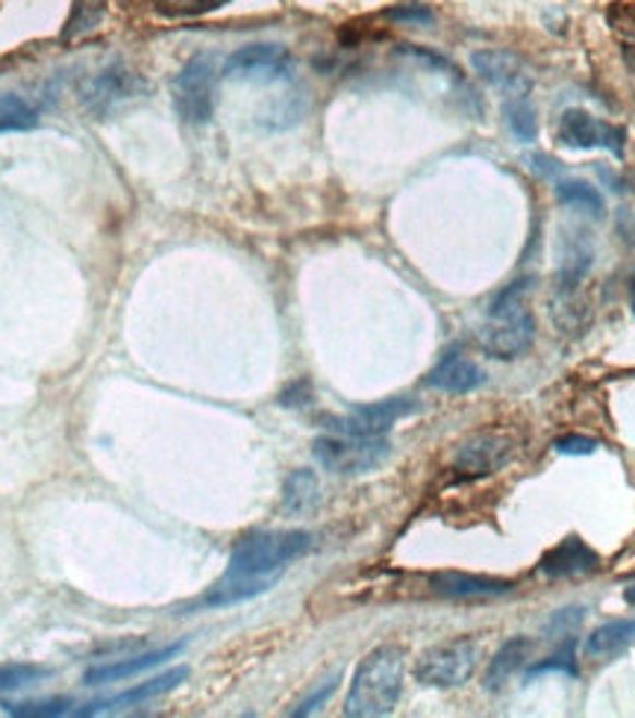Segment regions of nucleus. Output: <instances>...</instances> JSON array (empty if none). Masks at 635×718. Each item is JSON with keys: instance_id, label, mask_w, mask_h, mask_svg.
Returning <instances> with one entry per match:
<instances>
[{"instance_id": "1", "label": "nucleus", "mask_w": 635, "mask_h": 718, "mask_svg": "<svg viewBox=\"0 0 635 718\" xmlns=\"http://www.w3.org/2000/svg\"><path fill=\"white\" fill-rule=\"evenodd\" d=\"M312 548L307 530H256L232 548L230 565L221 581L203 598L206 607H230L268 593L286 572V565L300 560Z\"/></svg>"}, {"instance_id": "2", "label": "nucleus", "mask_w": 635, "mask_h": 718, "mask_svg": "<svg viewBox=\"0 0 635 718\" xmlns=\"http://www.w3.org/2000/svg\"><path fill=\"white\" fill-rule=\"evenodd\" d=\"M404 650L395 645H383L359 662L350 692L345 701V716L350 718H380L388 716L404 692Z\"/></svg>"}, {"instance_id": "3", "label": "nucleus", "mask_w": 635, "mask_h": 718, "mask_svg": "<svg viewBox=\"0 0 635 718\" xmlns=\"http://www.w3.org/2000/svg\"><path fill=\"white\" fill-rule=\"evenodd\" d=\"M529 289H532V277H524V280L512 283L510 289H503L491 303L489 321L480 331V345L489 357L515 359L532 348L536 319L524 303Z\"/></svg>"}, {"instance_id": "4", "label": "nucleus", "mask_w": 635, "mask_h": 718, "mask_svg": "<svg viewBox=\"0 0 635 718\" xmlns=\"http://www.w3.org/2000/svg\"><path fill=\"white\" fill-rule=\"evenodd\" d=\"M312 454L321 466L342 477H357L374 471L388 459L392 445L383 436H347V433H330L315 439Z\"/></svg>"}, {"instance_id": "5", "label": "nucleus", "mask_w": 635, "mask_h": 718, "mask_svg": "<svg viewBox=\"0 0 635 718\" xmlns=\"http://www.w3.org/2000/svg\"><path fill=\"white\" fill-rule=\"evenodd\" d=\"M480 660V648L471 639H453L423 650L415 662V680L433 690H453L468 683Z\"/></svg>"}, {"instance_id": "6", "label": "nucleus", "mask_w": 635, "mask_h": 718, "mask_svg": "<svg viewBox=\"0 0 635 718\" xmlns=\"http://www.w3.org/2000/svg\"><path fill=\"white\" fill-rule=\"evenodd\" d=\"M171 97L185 124H206L215 112V59L206 53L189 59L173 77Z\"/></svg>"}, {"instance_id": "7", "label": "nucleus", "mask_w": 635, "mask_h": 718, "mask_svg": "<svg viewBox=\"0 0 635 718\" xmlns=\"http://www.w3.org/2000/svg\"><path fill=\"white\" fill-rule=\"evenodd\" d=\"M515 454L518 442L506 433H477L456 447L453 468L465 477H489L510 466Z\"/></svg>"}, {"instance_id": "8", "label": "nucleus", "mask_w": 635, "mask_h": 718, "mask_svg": "<svg viewBox=\"0 0 635 718\" xmlns=\"http://www.w3.org/2000/svg\"><path fill=\"white\" fill-rule=\"evenodd\" d=\"M556 139L565 147H574V151H591V147H603L609 154L624 156L626 147V133L621 127L607 124L600 121L586 109H568L562 112L556 127Z\"/></svg>"}, {"instance_id": "9", "label": "nucleus", "mask_w": 635, "mask_h": 718, "mask_svg": "<svg viewBox=\"0 0 635 718\" xmlns=\"http://www.w3.org/2000/svg\"><path fill=\"white\" fill-rule=\"evenodd\" d=\"M142 80L135 77L127 65H109V69L97 71L95 77L86 80L83 86V107L97 118H106L109 112H116L121 104H127L130 97L139 95Z\"/></svg>"}, {"instance_id": "10", "label": "nucleus", "mask_w": 635, "mask_h": 718, "mask_svg": "<svg viewBox=\"0 0 635 718\" xmlns=\"http://www.w3.org/2000/svg\"><path fill=\"white\" fill-rule=\"evenodd\" d=\"M291 53L283 45H244L224 62V74L230 80H253V83H271L289 74Z\"/></svg>"}, {"instance_id": "11", "label": "nucleus", "mask_w": 635, "mask_h": 718, "mask_svg": "<svg viewBox=\"0 0 635 718\" xmlns=\"http://www.w3.org/2000/svg\"><path fill=\"white\" fill-rule=\"evenodd\" d=\"M418 412V404L412 398H388L380 404L357 407L347 418H330L333 433H347V436H383L388 428L400 418Z\"/></svg>"}, {"instance_id": "12", "label": "nucleus", "mask_w": 635, "mask_h": 718, "mask_svg": "<svg viewBox=\"0 0 635 718\" xmlns=\"http://www.w3.org/2000/svg\"><path fill=\"white\" fill-rule=\"evenodd\" d=\"M471 69L477 77L506 95H527L532 86V69L510 50H477L471 57Z\"/></svg>"}, {"instance_id": "13", "label": "nucleus", "mask_w": 635, "mask_h": 718, "mask_svg": "<svg viewBox=\"0 0 635 718\" xmlns=\"http://www.w3.org/2000/svg\"><path fill=\"white\" fill-rule=\"evenodd\" d=\"M189 678V669H171L159 674V678H151L145 683H139L133 690L121 692L116 698L95 701V704H86V707L77 709V716H97V713H116V709L135 707V704H145V701H154L159 695H168L171 690H177L183 680Z\"/></svg>"}, {"instance_id": "14", "label": "nucleus", "mask_w": 635, "mask_h": 718, "mask_svg": "<svg viewBox=\"0 0 635 718\" xmlns=\"http://www.w3.org/2000/svg\"><path fill=\"white\" fill-rule=\"evenodd\" d=\"M597 565H600L597 551H591L579 536H568L565 542H559L541 557L539 572L544 577H583L597 572Z\"/></svg>"}, {"instance_id": "15", "label": "nucleus", "mask_w": 635, "mask_h": 718, "mask_svg": "<svg viewBox=\"0 0 635 718\" xmlns=\"http://www.w3.org/2000/svg\"><path fill=\"white\" fill-rule=\"evenodd\" d=\"M435 595L442 598H501L510 595L515 586L510 581H498V577H482V574H463V572H442L430 577Z\"/></svg>"}, {"instance_id": "16", "label": "nucleus", "mask_w": 635, "mask_h": 718, "mask_svg": "<svg viewBox=\"0 0 635 718\" xmlns=\"http://www.w3.org/2000/svg\"><path fill=\"white\" fill-rule=\"evenodd\" d=\"M427 383L439 392H447V395H468L474 388H480L486 383V374L482 369L474 362V359L463 357V354H447V357L430 371Z\"/></svg>"}, {"instance_id": "17", "label": "nucleus", "mask_w": 635, "mask_h": 718, "mask_svg": "<svg viewBox=\"0 0 635 718\" xmlns=\"http://www.w3.org/2000/svg\"><path fill=\"white\" fill-rule=\"evenodd\" d=\"M180 650H183V645H168V648L151 650V654H142V657H130V660H118V662H109V666H97V669L86 671V683H92V686H100V683H118V680L135 678V674H142V671L163 666L165 660L177 657Z\"/></svg>"}, {"instance_id": "18", "label": "nucleus", "mask_w": 635, "mask_h": 718, "mask_svg": "<svg viewBox=\"0 0 635 718\" xmlns=\"http://www.w3.org/2000/svg\"><path fill=\"white\" fill-rule=\"evenodd\" d=\"M529 650H532V642L524 639V636H515V639L503 642L501 650L491 657L489 669H486V674H482V683H486V690L494 692L501 690L503 683L515 674V671L527 662Z\"/></svg>"}, {"instance_id": "19", "label": "nucleus", "mask_w": 635, "mask_h": 718, "mask_svg": "<svg viewBox=\"0 0 635 718\" xmlns=\"http://www.w3.org/2000/svg\"><path fill=\"white\" fill-rule=\"evenodd\" d=\"M635 642V619H618V622L600 624L586 639V654L591 660L615 657Z\"/></svg>"}, {"instance_id": "20", "label": "nucleus", "mask_w": 635, "mask_h": 718, "mask_svg": "<svg viewBox=\"0 0 635 718\" xmlns=\"http://www.w3.org/2000/svg\"><path fill=\"white\" fill-rule=\"evenodd\" d=\"M317 504V477L309 468H298L286 477L283 486V510L289 515H303Z\"/></svg>"}, {"instance_id": "21", "label": "nucleus", "mask_w": 635, "mask_h": 718, "mask_svg": "<svg viewBox=\"0 0 635 718\" xmlns=\"http://www.w3.org/2000/svg\"><path fill=\"white\" fill-rule=\"evenodd\" d=\"M501 112L512 136L524 142V145L536 142V136H539V118H536V109H532L527 95H512L510 100H503Z\"/></svg>"}, {"instance_id": "22", "label": "nucleus", "mask_w": 635, "mask_h": 718, "mask_svg": "<svg viewBox=\"0 0 635 718\" xmlns=\"http://www.w3.org/2000/svg\"><path fill=\"white\" fill-rule=\"evenodd\" d=\"M556 198L562 206L583 210V213L595 215V218H603V213H607L603 194L597 192L591 183H586V180H559Z\"/></svg>"}, {"instance_id": "23", "label": "nucleus", "mask_w": 635, "mask_h": 718, "mask_svg": "<svg viewBox=\"0 0 635 718\" xmlns=\"http://www.w3.org/2000/svg\"><path fill=\"white\" fill-rule=\"evenodd\" d=\"M39 124V112L29 107L21 95H0V133H15V130H33Z\"/></svg>"}, {"instance_id": "24", "label": "nucleus", "mask_w": 635, "mask_h": 718, "mask_svg": "<svg viewBox=\"0 0 635 718\" xmlns=\"http://www.w3.org/2000/svg\"><path fill=\"white\" fill-rule=\"evenodd\" d=\"M104 0H77L74 10H71V19H68V27L62 29V39H80L104 21Z\"/></svg>"}, {"instance_id": "25", "label": "nucleus", "mask_w": 635, "mask_h": 718, "mask_svg": "<svg viewBox=\"0 0 635 718\" xmlns=\"http://www.w3.org/2000/svg\"><path fill=\"white\" fill-rule=\"evenodd\" d=\"M3 713L19 718H62L74 716L77 709H74L71 701H19V704L7 701V704H3Z\"/></svg>"}, {"instance_id": "26", "label": "nucleus", "mask_w": 635, "mask_h": 718, "mask_svg": "<svg viewBox=\"0 0 635 718\" xmlns=\"http://www.w3.org/2000/svg\"><path fill=\"white\" fill-rule=\"evenodd\" d=\"M48 674H50L48 669L33 666V662H12V666H0V695L27 690V686L39 683V680H45Z\"/></svg>"}, {"instance_id": "27", "label": "nucleus", "mask_w": 635, "mask_h": 718, "mask_svg": "<svg viewBox=\"0 0 635 718\" xmlns=\"http://www.w3.org/2000/svg\"><path fill=\"white\" fill-rule=\"evenodd\" d=\"M588 268H591V251H588L586 244H571L568 256L562 260L559 286H562V289H574V286H579V280L586 277Z\"/></svg>"}, {"instance_id": "28", "label": "nucleus", "mask_w": 635, "mask_h": 718, "mask_svg": "<svg viewBox=\"0 0 635 718\" xmlns=\"http://www.w3.org/2000/svg\"><path fill=\"white\" fill-rule=\"evenodd\" d=\"M385 19L395 21V24H406V27H430L435 15L421 0H404V3H397V7H388V10H385Z\"/></svg>"}, {"instance_id": "29", "label": "nucleus", "mask_w": 635, "mask_h": 718, "mask_svg": "<svg viewBox=\"0 0 635 718\" xmlns=\"http://www.w3.org/2000/svg\"><path fill=\"white\" fill-rule=\"evenodd\" d=\"M586 619L583 607H568V610H559L550 615V622L544 624V633L548 639H571V633L577 631L579 624Z\"/></svg>"}, {"instance_id": "30", "label": "nucleus", "mask_w": 635, "mask_h": 718, "mask_svg": "<svg viewBox=\"0 0 635 718\" xmlns=\"http://www.w3.org/2000/svg\"><path fill=\"white\" fill-rule=\"evenodd\" d=\"M548 671H562V674H571V678L577 674V666H574V639H568V648L559 650L556 657L532 666V669L527 671V678H539V674H548Z\"/></svg>"}, {"instance_id": "31", "label": "nucleus", "mask_w": 635, "mask_h": 718, "mask_svg": "<svg viewBox=\"0 0 635 718\" xmlns=\"http://www.w3.org/2000/svg\"><path fill=\"white\" fill-rule=\"evenodd\" d=\"M553 451L562 456H588L597 451V442L588 436H562L553 442Z\"/></svg>"}, {"instance_id": "32", "label": "nucleus", "mask_w": 635, "mask_h": 718, "mask_svg": "<svg viewBox=\"0 0 635 718\" xmlns=\"http://www.w3.org/2000/svg\"><path fill=\"white\" fill-rule=\"evenodd\" d=\"M336 683H338V674L336 678H330L327 683H321V686H317V690L312 692L307 701H300L298 707L291 709V716H309V713H315V709L321 707V704H324L333 692H336Z\"/></svg>"}, {"instance_id": "33", "label": "nucleus", "mask_w": 635, "mask_h": 718, "mask_svg": "<svg viewBox=\"0 0 635 718\" xmlns=\"http://www.w3.org/2000/svg\"><path fill=\"white\" fill-rule=\"evenodd\" d=\"M527 163H529V168H532V175L541 177V180H556V177L565 171V166H559L556 159L548 154H532Z\"/></svg>"}, {"instance_id": "34", "label": "nucleus", "mask_w": 635, "mask_h": 718, "mask_svg": "<svg viewBox=\"0 0 635 718\" xmlns=\"http://www.w3.org/2000/svg\"><path fill=\"white\" fill-rule=\"evenodd\" d=\"M624 598H626V603H633V607H635V583H633V586H626Z\"/></svg>"}, {"instance_id": "35", "label": "nucleus", "mask_w": 635, "mask_h": 718, "mask_svg": "<svg viewBox=\"0 0 635 718\" xmlns=\"http://www.w3.org/2000/svg\"><path fill=\"white\" fill-rule=\"evenodd\" d=\"M630 307H633V315H635V272H633V280H630Z\"/></svg>"}]
</instances>
